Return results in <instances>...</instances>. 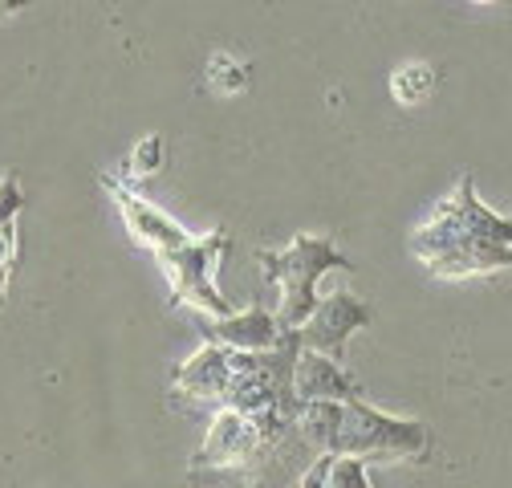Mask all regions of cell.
Returning <instances> with one entry per match:
<instances>
[{
    "label": "cell",
    "instance_id": "6da1fadb",
    "mask_svg": "<svg viewBox=\"0 0 512 488\" xmlns=\"http://www.w3.org/2000/svg\"><path fill=\"white\" fill-rule=\"evenodd\" d=\"M411 253L447 281L512 269V220L480 204L472 175H464L435 216L411 232Z\"/></svg>",
    "mask_w": 512,
    "mask_h": 488
},
{
    "label": "cell",
    "instance_id": "7a4b0ae2",
    "mask_svg": "<svg viewBox=\"0 0 512 488\" xmlns=\"http://www.w3.org/2000/svg\"><path fill=\"white\" fill-rule=\"evenodd\" d=\"M297 432L322 452H350L362 460H423L431 452V427L399 419L358 399H309L297 411Z\"/></svg>",
    "mask_w": 512,
    "mask_h": 488
},
{
    "label": "cell",
    "instance_id": "3957f363",
    "mask_svg": "<svg viewBox=\"0 0 512 488\" xmlns=\"http://www.w3.org/2000/svg\"><path fill=\"white\" fill-rule=\"evenodd\" d=\"M301 354V334L285 330L269 350H232V375L220 407H236L265 427L273 448L293 432L297 423V391H293V366Z\"/></svg>",
    "mask_w": 512,
    "mask_h": 488
},
{
    "label": "cell",
    "instance_id": "277c9868",
    "mask_svg": "<svg viewBox=\"0 0 512 488\" xmlns=\"http://www.w3.org/2000/svg\"><path fill=\"white\" fill-rule=\"evenodd\" d=\"M256 261H261L265 277L281 289L277 322H281L285 330H297V326L309 318V310L317 305V281H322L326 273H334V269L350 273V269H354L350 257L338 253L334 240H326V236H305V232L289 240V249H281V253H261Z\"/></svg>",
    "mask_w": 512,
    "mask_h": 488
},
{
    "label": "cell",
    "instance_id": "5b68a950",
    "mask_svg": "<svg viewBox=\"0 0 512 488\" xmlns=\"http://www.w3.org/2000/svg\"><path fill=\"white\" fill-rule=\"evenodd\" d=\"M228 249H232V236L224 228H212L204 236L183 232L175 244L159 249L155 261L171 277V305H191V310L212 318L232 314V301L216 289V265Z\"/></svg>",
    "mask_w": 512,
    "mask_h": 488
},
{
    "label": "cell",
    "instance_id": "8992f818",
    "mask_svg": "<svg viewBox=\"0 0 512 488\" xmlns=\"http://www.w3.org/2000/svg\"><path fill=\"white\" fill-rule=\"evenodd\" d=\"M265 452H273V440L252 415L236 407H220L204 448L191 456V472H216V468H252Z\"/></svg>",
    "mask_w": 512,
    "mask_h": 488
},
{
    "label": "cell",
    "instance_id": "52a82bcc",
    "mask_svg": "<svg viewBox=\"0 0 512 488\" xmlns=\"http://www.w3.org/2000/svg\"><path fill=\"white\" fill-rule=\"evenodd\" d=\"M370 322H374V310H370L362 297H354L346 289H334L326 297H317V305L309 310V318L297 326V334H301V346L322 350V354H330V358L342 362L350 334L362 330V326H370Z\"/></svg>",
    "mask_w": 512,
    "mask_h": 488
},
{
    "label": "cell",
    "instance_id": "ba28073f",
    "mask_svg": "<svg viewBox=\"0 0 512 488\" xmlns=\"http://www.w3.org/2000/svg\"><path fill=\"white\" fill-rule=\"evenodd\" d=\"M228 375H232V350L220 342H204L196 354H191L175 379H171V395L179 403H224L228 391Z\"/></svg>",
    "mask_w": 512,
    "mask_h": 488
},
{
    "label": "cell",
    "instance_id": "9c48e42d",
    "mask_svg": "<svg viewBox=\"0 0 512 488\" xmlns=\"http://www.w3.org/2000/svg\"><path fill=\"white\" fill-rule=\"evenodd\" d=\"M204 342H220L228 350H269L285 334L277 314H269L265 305H248V310H232L224 318H200Z\"/></svg>",
    "mask_w": 512,
    "mask_h": 488
},
{
    "label": "cell",
    "instance_id": "30bf717a",
    "mask_svg": "<svg viewBox=\"0 0 512 488\" xmlns=\"http://www.w3.org/2000/svg\"><path fill=\"white\" fill-rule=\"evenodd\" d=\"M293 391H297V403H309V399H358L362 395V387L342 371L338 358H330L322 350H309V346H301V354H297Z\"/></svg>",
    "mask_w": 512,
    "mask_h": 488
},
{
    "label": "cell",
    "instance_id": "8fae6325",
    "mask_svg": "<svg viewBox=\"0 0 512 488\" xmlns=\"http://www.w3.org/2000/svg\"><path fill=\"white\" fill-rule=\"evenodd\" d=\"M305 488H370V476H366V460L362 456H350V452H322L305 476H301Z\"/></svg>",
    "mask_w": 512,
    "mask_h": 488
},
{
    "label": "cell",
    "instance_id": "7c38bea8",
    "mask_svg": "<svg viewBox=\"0 0 512 488\" xmlns=\"http://www.w3.org/2000/svg\"><path fill=\"white\" fill-rule=\"evenodd\" d=\"M431 90H435V70L423 66V61H411V66L395 70V78H391V94L403 106H419Z\"/></svg>",
    "mask_w": 512,
    "mask_h": 488
},
{
    "label": "cell",
    "instance_id": "4fadbf2b",
    "mask_svg": "<svg viewBox=\"0 0 512 488\" xmlns=\"http://www.w3.org/2000/svg\"><path fill=\"white\" fill-rule=\"evenodd\" d=\"M163 159H167L163 139H159V135H147L143 143H135L131 155H126V163H122V179H126V183L147 179V175H155V171L163 167Z\"/></svg>",
    "mask_w": 512,
    "mask_h": 488
},
{
    "label": "cell",
    "instance_id": "5bb4252c",
    "mask_svg": "<svg viewBox=\"0 0 512 488\" xmlns=\"http://www.w3.org/2000/svg\"><path fill=\"white\" fill-rule=\"evenodd\" d=\"M208 82L220 90V94H244L248 90V66L228 53H216L208 61Z\"/></svg>",
    "mask_w": 512,
    "mask_h": 488
},
{
    "label": "cell",
    "instance_id": "9a60e30c",
    "mask_svg": "<svg viewBox=\"0 0 512 488\" xmlns=\"http://www.w3.org/2000/svg\"><path fill=\"white\" fill-rule=\"evenodd\" d=\"M25 208V192H21V179L9 171V175H0V228L5 224H17Z\"/></svg>",
    "mask_w": 512,
    "mask_h": 488
},
{
    "label": "cell",
    "instance_id": "2e32d148",
    "mask_svg": "<svg viewBox=\"0 0 512 488\" xmlns=\"http://www.w3.org/2000/svg\"><path fill=\"white\" fill-rule=\"evenodd\" d=\"M13 265H17V228L5 224L0 228V305H5V289H9Z\"/></svg>",
    "mask_w": 512,
    "mask_h": 488
},
{
    "label": "cell",
    "instance_id": "e0dca14e",
    "mask_svg": "<svg viewBox=\"0 0 512 488\" xmlns=\"http://www.w3.org/2000/svg\"><path fill=\"white\" fill-rule=\"evenodd\" d=\"M25 9V0H0V17H13Z\"/></svg>",
    "mask_w": 512,
    "mask_h": 488
}]
</instances>
